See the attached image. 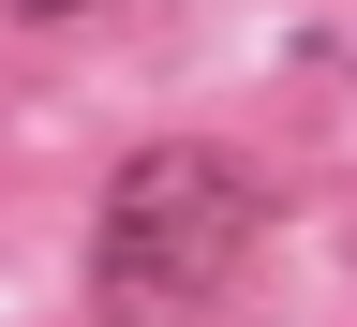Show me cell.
I'll return each instance as SVG.
<instances>
[{"label":"cell","mask_w":357,"mask_h":327,"mask_svg":"<svg viewBox=\"0 0 357 327\" xmlns=\"http://www.w3.org/2000/svg\"><path fill=\"white\" fill-rule=\"evenodd\" d=\"M268 238V178L238 149H208V134H164V149H134L105 178V208H89V298L119 327H194L238 298V268Z\"/></svg>","instance_id":"cell-1"}]
</instances>
